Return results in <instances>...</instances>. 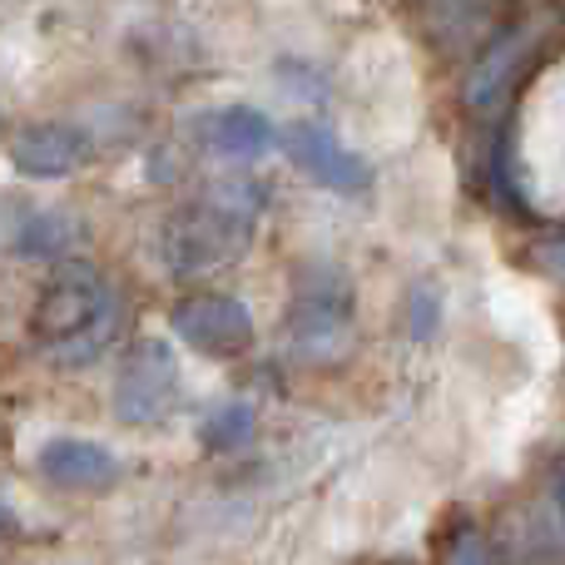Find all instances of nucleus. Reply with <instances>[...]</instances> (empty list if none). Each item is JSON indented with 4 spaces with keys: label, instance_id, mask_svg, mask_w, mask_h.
Listing matches in <instances>:
<instances>
[{
    "label": "nucleus",
    "instance_id": "obj_1",
    "mask_svg": "<svg viewBox=\"0 0 565 565\" xmlns=\"http://www.w3.org/2000/svg\"><path fill=\"white\" fill-rule=\"evenodd\" d=\"M119 292L89 264H65L40 288L30 308V342L45 362L65 372H85L109 358L119 338Z\"/></svg>",
    "mask_w": 565,
    "mask_h": 565
},
{
    "label": "nucleus",
    "instance_id": "obj_2",
    "mask_svg": "<svg viewBox=\"0 0 565 565\" xmlns=\"http://www.w3.org/2000/svg\"><path fill=\"white\" fill-rule=\"evenodd\" d=\"M264 204H268V194L258 189V179H224L199 204L174 209L154 234L164 274L189 282V278H209L218 268H228L234 258H244V248L254 244V218Z\"/></svg>",
    "mask_w": 565,
    "mask_h": 565
},
{
    "label": "nucleus",
    "instance_id": "obj_3",
    "mask_svg": "<svg viewBox=\"0 0 565 565\" xmlns=\"http://www.w3.org/2000/svg\"><path fill=\"white\" fill-rule=\"evenodd\" d=\"M358 338V308L352 282L338 268H308L288 302V348L308 367H328Z\"/></svg>",
    "mask_w": 565,
    "mask_h": 565
},
{
    "label": "nucleus",
    "instance_id": "obj_4",
    "mask_svg": "<svg viewBox=\"0 0 565 565\" xmlns=\"http://www.w3.org/2000/svg\"><path fill=\"white\" fill-rule=\"evenodd\" d=\"M115 417L129 427H154L174 412L179 402V358L164 338H139L129 342V352L119 358L115 372Z\"/></svg>",
    "mask_w": 565,
    "mask_h": 565
},
{
    "label": "nucleus",
    "instance_id": "obj_5",
    "mask_svg": "<svg viewBox=\"0 0 565 565\" xmlns=\"http://www.w3.org/2000/svg\"><path fill=\"white\" fill-rule=\"evenodd\" d=\"M174 338L209 358H234L254 342V312L234 292H194L174 308Z\"/></svg>",
    "mask_w": 565,
    "mask_h": 565
},
{
    "label": "nucleus",
    "instance_id": "obj_6",
    "mask_svg": "<svg viewBox=\"0 0 565 565\" xmlns=\"http://www.w3.org/2000/svg\"><path fill=\"white\" fill-rule=\"evenodd\" d=\"M282 154L302 169L308 179H318L322 189L332 194H348V199H362L372 189V169L362 154H352L332 129L312 125V119H298V125L282 129Z\"/></svg>",
    "mask_w": 565,
    "mask_h": 565
},
{
    "label": "nucleus",
    "instance_id": "obj_7",
    "mask_svg": "<svg viewBox=\"0 0 565 565\" xmlns=\"http://www.w3.org/2000/svg\"><path fill=\"white\" fill-rule=\"evenodd\" d=\"M536 35H541V25H536V20H526V25H516V30H501V35L481 50L477 65H471V79H467L471 115L491 119L501 105H507L511 85H516V75L526 70L531 50H536Z\"/></svg>",
    "mask_w": 565,
    "mask_h": 565
},
{
    "label": "nucleus",
    "instance_id": "obj_8",
    "mask_svg": "<svg viewBox=\"0 0 565 565\" xmlns=\"http://www.w3.org/2000/svg\"><path fill=\"white\" fill-rule=\"evenodd\" d=\"M79 238H85L79 234V218H70L65 209L20 204V199L6 204V244L15 258H30V264H70Z\"/></svg>",
    "mask_w": 565,
    "mask_h": 565
},
{
    "label": "nucleus",
    "instance_id": "obj_9",
    "mask_svg": "<svg viewBox=\"0 0 565 565\" xmlns=\"http://www.w3.org/2000/svg\"><path fill=\"white\" fill-rule=\"evenodd\" d=\"M40 477L60 491H105L119 481V457L99 441H85V437H55L40 447L35 457Z\"/></svg>",
    "mask_w": 565,
    "mask_h": 565
},
{
    "label": "nucleus",
    "instance_id": "obj_10",
    "mask_svg": "<svg viewBox=\"0 0 565 565\" xmlns=\"http://www.w3.org/2000/svg\"><path fill=\"white\" fill-rule=\"evenodd\" d=\"M79 159H85V135L75 125H60V119L25 125L10 139V164L25 179H65L79 169Z\"/></svg>",
    "mask_w": 565,
    "mask_h": 565
},
{
    "label": "nucleus",
    "instance_id": "obj_11",
    "mask_svg": "<svg viewBox=\"0 0 565 565\" xmlns=\"http://www.w3.org/2000/svg\"><path fill=\"white\" fill-rule=\"evenodd\" d=\"M199 135H204L209 154H218V159H258L274 149V139H282L274 129V119L248 105H228V109H218V115H209L204 125H199Z\"/></svg>",
    "mask_w": 565,
    "mask_h": 565
},
{
    "label": "nucleus",
    "instance_id": "obj_12",
    "mask_svg": "<svg viewBox=\"0 0 565 565\" xmlns=\"http://www.w3.org/2000/svg\"><path fill=\"white\" fill-rule=\"evenodd\" d=\"M427 6V20L441 30V40L447 45H457V40H471L477 30L491 25V15H497L501 0H422Z\"/></svg>",
    "mask_w": 565,
    "mask_h": 565
},
{
    "label": "nucleus",
    "instance_id": "obj_13",
    "mask_svg": "<svg viewBox=\"0 0 565 565\" xmlns=\"http://www.w3.org/2000/svg\"><path fill=\"white\" fill-rule=\"evenodd\" d=\"M248 437H254V407H248V402H224V407L209 412L204 441L214 451H234V447H244Z\"/></svg>",
    "mask_w": 565,
    "mask_h": 565
},
{
    "label": "nucleus",
    "instance_id": "obj_14",
    "mask_svg": "<svg viewBox=\"0 0 565 565\" xmlns=\"http://www.w3.org/2000/svg\"><path fill=\"white\" fill-rule=\"evenodd\" d=\"M447 565H501V561H497V551L477 536V531H457L451 546H447Z\"/></svg>",
    "mask_w": 565,
    "mask_h": 565
},
{
    "label": "nucleus",
    "instance_id": "obj_15",
    "mask_svg": "<svg viewBox=\"0 0 565 565\" xmlns=\"http://www.w3.org/2000/svg\"><path fill=\"white\" fill-rule=\"evenodd\" d=\"M536 264H541V274H546V278L565 282V234L541 238V244H536Z\"/></svg>",
    "mask_w": 565,
    "mask_h": 565
}]
</instances>
